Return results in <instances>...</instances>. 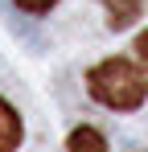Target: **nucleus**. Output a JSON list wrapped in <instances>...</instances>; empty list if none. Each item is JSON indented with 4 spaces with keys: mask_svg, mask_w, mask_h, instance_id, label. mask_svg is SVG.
Returning a JSON list of instances; mask_svg holds the SVG:
<instances>
[{
    "mask_svg": "<svg viewBox=\"0 0 148 152\" xmlns=\"http://www.w3.org/2000/svg\"><path fill=\"white\" fill-rule=\"evenodd\" d=\"M136 50H140V58H144V66H148V33L136 37Z\"/></svg>",
    "mask_w": 148,
    "mask_h": 152,
    "instance_id": "6",
    "label": "nucleus"
},
{
    "mask_svg": "<svg viewBox=\"0 0 148 152\" xmlns=\"http://www.w3.org/2000/svg\"><path fill=\"white\" fill-rule=\"evenodd\" d=\"M17 4H21L25 12H49V8H53L58 0H17Z\"/></svg>",
    "mask_w": 148,
    "mask_h": 152,
    "instance_id": "5",
    "label": "nucleus"
},
{
    "mask_svg": "<svg viewBox=\"0 0 148 152\" xmlns=\"http://www.w3.org/2000/svg\"><path fill=\"white\" fill-rule=\"evenodd\" d=\"M103 4H107V12H111V21H115V25L136 21V12H140V0H103Z\"/></svg>",
    "mask_w": 148,
    "mask_h": 152,
    "instance_id": "4",
    "label": "nucleus"
},
{
    "mask_svg": "<svg viewBox=\"0 0 148 152\" xmlns=\"http://www.w3.org/2000/svg\"><path fill=\"white\" fill-rule=\"evenodd\" d=\"M17 144H21V119L0 99V152H17Z\"/></svg>",
    "mask_w": 148,
    "mask_h": 152,
    "instance_id": "2",
    "label": "nucleus"
},
{
    "mask_svg": "<svg viewBox=\"0 0 148 152\" xmlns=\"http://www.w3.org/2000/svg\"><path fill=\"white\" fill-rule=\"evenodd\" d=\"M66 148L70 152H107V144H103V136H99L95 127H74Z\"/></svg>",
    "mask_w": 148,
    "mask_h": 152,
    "instance_id": "3",
    "label": "nucleus"
},
{
    "mask_svg": "<svg viewBox=\"0 0 148 152\" xmlns=\"http://www.w3.org/2000/svg\"><path fill=\"white\" fill-rule=\"evenodd\" d=\"M86 86H91V95H95L103 107H115V111H132V107H140L144 95H148V78L140 74V66L127 62V58L99 62L95 70L86 74Z\"/></svg>",
    "mask_w": 148,
    "mask_h": 152,
    "instance_id": "1",
    "label": "nucleus"
},
{
    "mask_svg": "<svg viewBox=\"0 0 148 152\" xmlns=\"http://www.w3.org/2000/svg\"><path fill=\"white\" fill-rule=\"evenodd\" d=\"M127 152H144V148H127Z\"/></svg>",
    "mask_w": 148,
    "mask_h": 152,
    "instance_id": "7",
    "label": "nucleus"
}]
</instances>
